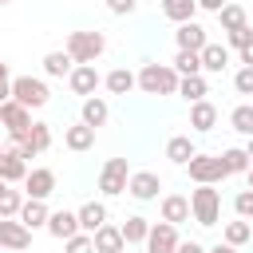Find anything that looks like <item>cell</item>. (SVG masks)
Wrapping results in <instances>:
<instances>
[{"label":"cell","mask_w":253,"mask_h":253,"mask_svg":"<svg viewBox=\"0 0 253 253\" xmlns=\"http://www.w3.org/2000/svg\"><path fill=\"white\" fill-rule=\"evenodd\" d=\"M249 103H253V99H249Z\"/></svg>","instance_id":"obj_54"},{"label":"cell","mask_w":253,"mask_h":253,"mask_svg":"<svg viewBox=\"0 0 253 253\" xmlns=\"http://www.w3.org/2000/svg\"><path fill=\"white\" fill-rule=\"evenodd\" d=\"M123 253H126V249H123Z\"/></svg>","instance_id":"obj_55"},{"label":"cell","mask_w":253,"mask_h":253,"mask_svg":"<svg viewBox=\"0 0 253 253\" xmlns=\"http://www.w3.org/2000/svg\"><path fill=\"white\" fill-rule=\"evenodd\" d=\"M8 99H12V75L0 79V103H8Z\"/></svg>","instance_id":"obj_45"},{"label":"cell","mask_w":253,"mask_h":253,"mask_svg":"<svg viewBox=\"0 0 253 253\" xmlns=\"http://www.w3.org/2000/svg\"><path fill=\"white\" fill-rule=\"evenodd\" d=\"M103 87H107L111 95H130V91L138 87V75H134L130 67H115V71L103 75Z\"/></svg>","instance_id":"obj_23"},{"label":"cell","mask_w":253,"mask_h":253,"mask_svg":"<svg viewBox=\"0 0 253 253\" xmlns=\"http://www.w3.org/2000/svg\"><path fill=\"white\" fill-rule=\"evenodd\" d=\"M162 221H170V225L190 221V198L186 194H162Z\"/></svg>","instance_id":"obj_21"},{"label":"cell","mask_w":253,"mask_h":253,"mask_svg":"<svg viewBox=\"0 0 253 253\" xmlns=\"http://www.w3.org/2000/svg\"><path fill=\"white\" fill-rule=\"evenodd\" d=\"M178 71L170 63H142L138 71V91L142 95H178Z\"/></svg>","instance_id":"obj_1"},{"label":"cell","mask_w":253,"mask_h":253,"mask_svg":"<svg viewBox=\"0 0 253 253\" xmlns=\"http://www.w3.org/2000/svg\"><path fill=\"white\" fill-rule=\"evenodd\" d=\"M28 245H32V229H28L20 217H0V249L24 253Z\"/></svg>","instance_id":"obj_11"},{"label":"cell","mask_w":253,"mask_h":253,"mask_svg":"<svg viewBox=\"0 0 253 253\" xmlns=\"http://www.w3.org/2000/svg\"><path fill=\"white\" fill-rule=\"evenodd\" d=\"M233 91H237V95H249V99H253V67H241V71L233 75Z\"/></svg>","instance_id":"obj_38"},{"label":"cell","mask_w":253,"mask_h":253,"mask_svg":"<svg viewBox=\"0 0 253 253\" xmlns=\"http://www.w3.org/2000/svg\"><path fill=\"white\" fill-rule=\"evenodd\" d=\"M221 166H225V174H245L253 166V158L245 154V146H229V150H221Z\"/></svg>","instance_id":"obj_32"},{"label":"cell","mask_w":253,"mask_h":253,"mask_svg":"<svg viewBox=\"0 0 253 253\" xmlns=\"http://www.w3.org/2000/svg\"><path fill=\"white\" fill-rule=\"evenodd\" d=\"M206 253H237V245H229V241H217V245H210Z\"/></svg>","instance_id":"obj_46"},{"label":"cell","mask_w":253,"mask_h":253,"mask_svg":"<svg viewBox=\"0 0 253 253\" xmlns=\"http://www.w3.org/2000/svg\"><path fill=\"white\" fill-rule=\"evenodd\" d=\"M47 217H51V210H47V202H43V198H24V206H20V221H24L28 229L47 225Z\"/></svg>","instance_id":"obj_24"},{"label":"cell","mask_w":253,"mask_h":253,"mask_svg":"<svg viewBox=\"0 0 253 253\" xmlns=\"http://www.w3.org/2000/svg\"><path fill=\"white\" fill-rule=\"evenodd\" d=\"M4 150H8V146H4V142H0V154H4Z\"/></svg>","instance_id":"obj_51"},{"label":"cell","mask_w":253,"mask_h":253,"mask_svg":"<svg viewBox=\"0 0 253 253\" xmlns=\"http://www.w3.org/2000/svg\"><path fill=\"white\" fill-rule=\"evenodd\" d=\"M241 63H245V67H253V40L241 47Z\"/></svg>","instance_id":"obj_47"},{"label":"cell","mask_w":253,"mask_h":253,"mask_svg":"<svg viewBox=\"0 0 253 253\" xmlns=\"http://www.w3.org/2000/svg\"><path fill=\"white\" fill-rule=\"evenodd\" d=\"M245 154H249V158H253V134H249V138H245Z\"/></svg>","instance_id":"obj_49"},{"label":"cell","mask_w":253,"mask_h":253,"mask_svg":"<svg viewBox=\"0 0 253 253\" xmlns=\"http://www.w3.org/2000/svg\"><path fill=\"white\" fill-rule=\"evenodd\" d=\"M225 40H229V47H233V51H241V47L253 40V28L245 24V28H237V32H225Z\"/></svg>","instance_id":"obj_40"},{"label":"cell","mask_w":253,"mask_h":253,"mask_svg":"<svg viewBox=\"0 0 253 253\" xmlns=\"http://www.w3.org/2000/svg\"><path fill=\"white\" fill-rule=\"evenodd\" d=\"M249 237H253V221H245V217H233V221H225V229H221V241H229V245H249Z\"/></svg>","instance_id":"obj_28"},{"label":"cell","mask_w":253,"mask_h":253,"mask_svg":"<svg viewBox=\"0 0 253 253\" xmlns=\"http://www.w3.org/2000/svg\"><path fill=\"white\" fill-rule=\"evenodd\" d=\"M138 8V0H107V12L111 16H130Z\"/></svg>","instance_id":"obj_41"},{"label":"cell","mask_w":253,"mask_h":253,"mask_svg":"<svg viewBox=\"0 0 253 253\" xmlns=\"http://www.w3.org/2000/svg\"><path fill=\"white\" fill-rule=\"evenodd\" d=\"M146 233H150V221H146L142 213H130V217L123 221V237H126V245H146Z\"/></svg>","instance_id":"obj_31"},{"label":"cell","mask_w":253,"mask_h":253,"mask_svg":"<svg viewBox=\"0 0 253 253\" xmlns=\"http://www.w3.org/2000/svg\"><path fill=\"white\" fill-rule=\"evenodd\" d=\"M63 51H67L75 63H95V59L107 51V36H103V32H67Z\"/></svg>","instance_id":"obj_2"},{"label":"cell","mask_w":253,"mask_h":253,"mask_svg":"<svg viewBox=\"0 0 253 253\" xmlns=\"http://www.w3.org/2000/svg\"><path fill=\"white\" fill-rule=\"evenodd\" d=\"M63 253H95V237L79 229L75 237H67V241H63Z\"/></svg>","instance_id":"obj_37"},{"label":"cell","mask_w":253,"mask_h":253,"mask_svg":"<svg viewBox=\"0 0 253 253\" xmlns=\"http://www.w3.org/2000/svg\"><path fill=\"white\" fill-rule=\"evenodd\" d=\"M0 4H12V0H0Z\"/></svg>","instance_id":"obj_53"},{"label":"cell","mask_w":253,"mask_h":253,"mask_svg":"<svg viewBox=\"0 0 253 253\" xmlns=\"http://www.w3.org/2000/svg\"><path fill=\"white\" fill-rule=\"evenodd\" d=\"M12 99L24 103L28 111H43L51 103V91L40 75H12Z\"/></svg>","instance_id":"obj_3"},{"label":"cell","mask_w":253,"mask_h":253,"mask_svg":"<svg viewBox=\"0 0 253 253\" xmlns=\"http://www.w3.org/2000/svg\"><path fill=\"white\" fill-rule=\"evenodd\" d=\"M178 75H202V51H182L178 47V55H174V63H170Z\"/></svg>","instance_id":"obj_33"},{"label":"cell","mask_w":253,"mask_h":253,"mask_svg":"<svg viewBox=\"0 0 253 253\" xmlns=\"http://www.w3.org/2000/svg\"><path fill=\"white\" fill-rule=\"evenodd\" d=\"M217 24H221V32H237V28H245V24H249V12H245L241 4H233V0H229V4L217 12Z\"/></svg>","instance_id":"obj_30"},{"label":"cell","mask_w":253,"mask_h":253,"mask_svg":"<svg viewBox=\"0 0 253 253\" xmlns=\"http://www.w3.org/2000/svg\"><path fill=\"white\" fill-rule=\"evenodd\" d=\"M225 67H229V47L210 40V43L202 47V75H206V71H210V75H221Z\"/></svg>","instance_id":"obj_19"},{"label":"cell","mask_w":253,"mask_h":253,"mask_svg":"<svg viewBox=\"0 0 253 253\" xmlns=\"http://www.w3.org/2000/svg\"><path fill=\"white\" fill-rule=\"evenodd\" d=\"M245 186H249V190H253V166H249V170H245Z\"/></svg>","instance_id":"obj_48"},{"label":"cell","mask_w":253,"mask_h":253,"mask_svg":"<svg viewBox=\"0 0 253 253\" xmlns=\"http://www.w3.org/2000/svg\"><path fill=\"white\" fill-rule=\"evenodd\" d=\"M174 43H178L182 51H202V47L210 43V32H206L198 20H186V24L174 28Z\"/></svg>","instance_id":"obj_13"},{"label":"cell","mask_w":253,"mask_h":253,"mask_svg":"<svg viewBox=\"0 0 253 253\" xmlns=\"http://www.w3.org/2000/svg\"><path fill=\"white\" fill-rule=\"evenodd\" d=\"M43 229H47L55 241H67V237L79 233V213H75V210H51V217H47Z\"/></svg>","instance_id":"obj_14"},{"label":"cell","mask_w":253,"mask_h":253,"mask_svg":"<svg viewBox=\"0 0 253 253\" xmlns=\"http://www.w3.org/2000/svg\"><path fill=\"white\" fill-rule=\"evenodd\" d=\"M225 4H229V0H198V12H213V16H217Z\"/></svg>","instance_id":"obj_43"},{"label":"cell","mask_w":253,"mask_h":253,"mask_svg":"<svg viewBox=\"0 0 253 253\" xmlns=\"http://www.w3.org/2000/svg\"><path fill=\"white\" fill-rule=\"evenodd\" d=\"M67 87H71L79 99H91V95L103 87V75L95 71V63H75V71L67 75Z\"/></svg>","instance_id":"obj_10"},{"label":"cell","mask_w":253,"mask_h":253,"mask_svg":"<svg viewBox=\"0 0 253 253\" xmlns=\"http://www.w3.org/2000/svg\"><path fill=\"white\" fill-rule=\"evenodd\" d=\"M178 95H182L186 103H198V99H206V95H210V83H206V75H182V79H178Z\"/></svg>","instance_id":"obj_27"},{"label":"cell","mask_w":253,"mask_h":253,"mask_svg":"<svg viewBox=\"0 0 253 253\" xmlns=\"http://www.w3.org/2000/svg\"><path fill=\"white\" fill-rule=\"evenodd\" d=\"M158 190H162V178L154 170H130V182H126V194L134 202H158Z\"/></svg>","instance_id":"obj_8"},{"label":"cell","mask_w":253,"mask_h":253,"mask_svg":"<svg viewBox=\"0 0 253 253\" xmlns=\"http://www.w3.org/2000/svg\"><path fill=\"white\" fill-rule=\"evenodd\" d=\"M126 182H130L126 158H107L103 170H99V194L103 198H119V194H126Z\"/></svg>","instance_id":"obj_6"},{"label":"cell","mask_w":253,"mask_h":253,"mask_svg":"<svg viewBox=\"0 0 253 253\" xmlns=\"http://www.w3.org/2000/svg\"><path fill=\"white\" fill-rule=\"evenodd\" d=\"M229 126L237 130V134H253V103H241V107H233V115H229Z\"/></svg>","instance_id":"obj_34"},{"label":"cell","mask_w":253,"mask_h":253,"mask_svg":"<svg viewBox=\"0 0 253 253\" xmlns=\"http://www.w3.org/2000/svg\"><path fill=\"white\" fill-rule=\"evenodd\" d=\"M28 170H32V166L20 158V150H16V146H8V150L0 154V178H4V182H12V186H16V182H24V178H28Z\"/></svg>","instance_id":"obj_18"},{"label":"cell","mask_w":253,"mask_h":253,"mask_svg":"<svg viewBox=\"0 0 253 253\" xmlns=\"http://www.w3.org/2000/svg\"><path fill=\"white\" fill-rule=\"evenodd\" d=\"M71 71H75V59L67 51H47L43 55V75L47 79H67Z\"/></svg>","instance_id":"obj_25"},{"label":"cell","mask_w":253,"mask_h":253,"mask_svg":"<svg viewBox=\"0 0 253 253\" xmlns=\"http://www.w3.org/2000/svg\"><path fill=\"white\" fill-rule=\"evenodd\" d=\"M178 253H206V245L190 237V241H178Z\"/></svg>","instance_id":"obj_44"},{"label":"cell","mask_w":253,"mask_h":253,"mask_svg":"<svg viewBox=\"0 0 253 253\" xmlns=\"http://www.w3.org/2000/svg\"><path fill=\"white\" fill-rule=\"evenodd\" d=\"M28 142L43 154V150H51V126L47 123H32V130H28Z\"/></svg>","instance_id":"obj_36"},{"label":"cell","mask_w":253,"mask_h":253,"mask_svg":"<svg viewBox=\"0 0 253 253\" xmlns=\"http://www.w3.org/2000/svg\"><path fill=\"white\" fill-rule=\"evenodd\" d=\"M24 194L28 198H51L55 194V170L51 166H32L28 170V178H24Z\"/></svg>","instance_id":"obj_12"},{"label":"cell","mask_w":253,"mask_h":253,"mask_svg":"<svg viewBox=\"0 0 253 253\" xmlns=\"http://www.w3.org/2000/svg\"><path fill=\"white\" fill-rule=\"evenodd\" d=\"M190 217H194L198 225H217V217H221V194H217L213 186L190 190Z\"/></svg>","instance_id":"obj_4"},{"label":"cell","mask_w":253,"mask_h":253,"mask_svg":"<svg viewBox=\"0 0 253 253\" xmlns=\"http://www.w3.org/2000/svg\"><path fill=\"white\" fill-rule=\"evenodd\" d=\"M12 146H16V150H20V158H24V162H32V158H36V154H40V150H36V146H32V142H28V138H20V142H12Z\"/></svg>","instance_id":"obj_42"},{"label":"cell","mask_w":253,"mask_h":253,"mask_svg":"<svg viewBox=\"0 0 253 253\" xmlns=\"http://www.w3.org/2000/svg\"><path fill=\"white\" fill-rule=\"evenodd\" d=\"M178 225L170 221H150V233H146V253H178Z\"/></svg>","instance_id":"obj_9"},{"label":"cell","mask_w":253,"mask_h":253,"mask_svg":"<svg viewBox=\"0 0 253 253\" xmlns=\"http://www.w3.org/2000/svg\"><path fill=\"white\" fill-rule=\"evenodd\" d=\"M162 16L174 24H186L198 16V0H162Z\"/></svg>","instance_id":"obj_29"},{"label":"cell","mask_w":253,"mask_h":253,"mask_svg":"<svg viewBox=\"0 0 253 253\" xmlns=\"http://www.w3.org/2000/svg\"><path fill=\"white\" fill-rule=\"evenodd\" d=\"M233 210H237V217L253 221V190H241V194L233 198Z\"/></svg>","instance_id":"obj_39"},{"label":"cell","mask_w":253,"mask_h":253,"mask_svg":"<svg viewBox=\"0 0 253 253\" xmlns=\"http://www.w3.org/2000/svg\"><path fill=\"white\" fill-rule=\"evenodd\" d=\"M75 213H79V229H83V233H95V229L107 225V217H111V213H107V202H83Z\"/></svg>","instance_id":"obj_22"},{"label":"cell","mask_w":253,"mask_h":253,"mask_svg":"<svg viewBox=\"0 0 253 253\" xmlns=\"http://www.w3.org/2000/svg\"><path fill=\"white\" fill-rule=\"evenodd\" d=\"M0 253H16V249H0Z\"/></svg>","instance_id":"obj_52"},{"label":"cell","mask_w":253,"mask_h":253,"mask_svg":"<svg viewBox=\"0 0 253 253\" xmlns=\"http://www.w3.org/2000/svg\"><path fill=\"white\" fill-rule=\"evenodd\" d=\"M91 237H95V253H123V249H126L123 225H111V221H107V225H99Z\"/></svg>","instance_id":"obj_16"},{"label":"cell","mask_w":253,"mask_h":253,"mask_svg":"<svg viewBox=\"0 0 253 253\" xmlns=\"http://www.w3.org/2000/svg\"><path fill=\"white\" fill-rule=\"evenodd\" d=\"M217 126V107L210 103V99H198V103H190V130H198V134H210Z\"/></svg>","instance_id":"obj_15"},{"label":"cell","mask_w":253,"mask_h":253,"mask_svg":"<svg viewBox=\"0 0 253 253\" xmlns=\"http://www.w3.org/2000/svg\"><path fill=\"white\" fill-rule=\"evenodd\" d=\"M20 206H24V194L12 190V186H4L0 190V217H20Z\"/></svg>","instance_id":"obj_35"},{"label":"cell","mask_w":253,"mask_h":253,"mask_svg":"<svg viewBox=\"0 0 253 253\" xmlns=\"http://www.w3.org/2000/svg\"><path fill=\"white\" fill-rule=\"evenodd\" d=\"M0 79H8V63H4V55H0Z\"/></svg>","instance_id":"obj_50"},{"label":"cell","mask_w":253,"mask_h":253,"mask_svg":"<svg viewBox=\"0 0 253 253\" xmlns=\"http://www.w3.org/2000/svg\"><path fill=\"white\" fill-rule=\"evenodd\" d=\"M0 126L8 130L12 142H20V138H28V130H32V111H28L24 103L8 99V103H0Z\"/></svg>","instance_id":"obj_7"},{"label":"cell","mask_w":253,"mask_h":253,"mask_svg":"<svg viewBox=\"0 0 253 253\" xmlns=\"http://www.w3.org/2000/svg\"><path fill=\"white\" fill-rule=\"evenodd\" d=\"M186 174H190V182H198V186H217V182L229 178L225 166H221V154H202V150L186 162Z\"/></svg>","instance_id":"obj_5"},{"label":"cell","mask_w":253,"mask_h":253,"mask_svg":"<svg viewBox=\"0 0 253 253\" xmlns=\"http://www.w3.org/2000/svg\"><path fill=\"white\" fill-rule=\"evenodd\" d=\"M107 119H111V107H107V99L103 95H91V99H83V107H79V123H87V126H107Z\"/></svg>","instance_id":"obj_17"},{"label":"cell","mask_w":253,"mask_h":253,"mask_svg":"<svg viewBox=\"0 0 253 253\" xmlns=\"http://www.w3.org/2000/svg\"><path fill=\"white\" fill-rule=\"evenodd\" d=\"M63 146H67V150H75V154L91 150V146H95V126H87V123L63 126Z\"/></svg>","instance_id":"obj_20"},{"label":"cell","mask_w":253,"mask_h":253,"mask_svg":"<svg viewBox=\"0 0 253 253\" xmlns=\"http://www.w3.org/2000/svg\"><path fill=\"white\" fill-rule=\"evenodd\" d=\"M194 154H198V146H194V138H190V134H174V138L166 142V158H170L174 166H186Z\"/></svg>","instance_id":"obj_26"}]
</instances>
